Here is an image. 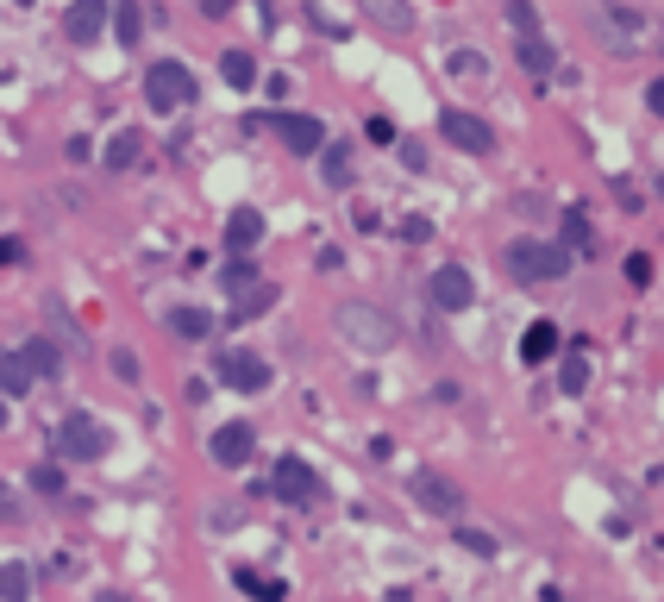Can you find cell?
<instances>
[{"mask_svg":"<svg viewBox=\"0 0 664 602\" xmlns=\"http://www.w3.org/2000/svg\"><path fill=\"white\" fill-rule=\"evenodd\" d=\"M627 283H639V289L652 283V258H646V251H633V258H627Z\"/></svg>","mask_w":664,"mask_h":602,"instance_id":"34","label":"cell"},{"mask_svg":"<svg viewBox=\"0 0 664 602\" xmlns=\"http://www.w3.org/2000/svg\"><path fill=\"white\" fill-rule=\"evenodd\" d=\"M332 327L351 352H395V320L376 308V301H339V314H332Z\"/></svg>","mask_w":664,"mask_h":602,"instance_id":"1","label":"cell"},{"mask_svg":"<svg viewBox=\"0 0 664 602\" xmlns=\"http://www.w3.org/2000/svg\"><path fill=\"white\" fill-rule=\"evenodd\" d=\"M19 515H26V508H19V496H13V490H7V483H0V521H7V527H13V521H19Z\"/></svg>","mask_w":664,"mask_h":602,"instance_id":"37","label":"cell"},{"mask_svg":"<svg viewBox=\"0 0 664 602\" xmlns=\"http://www.w3.org/2000/svg\"><path fill=\"white\" fill-rule=\"evenodd\" d=\"M0 602H32V571L19 565V559L0 565Z\"/></svg>","mask_w":664,"mask_h":602,"instance_id":"21","label":"cell"},{"mask_svg":"<svg viewBox=\"0 0 664 602\" xmlns=\"http://www.w3.org/2000/svg\"><path fill=\"white\" fill-rule=\"evenodd\" d=\"M0 427H7V402H0Z\"/></svg>","mask_w":664,"mask_h":602,"instance_id":"42","label":"cell"},{"mask_svg":"<svg viewBox=\"0 0 664 602\" xmlns=\"http://www.w3.org/2000/svg\"><path fill=\"white\" fill-rule=\"evenodd\" d=\"M26 389H32L26 352H0V396H26Z\"/></svg>","mask_w":664,"mask_h":602,"instance_id":"19","label":"cell"},{"mask_svg":"<svg viewBox=\"0 0 664 602\" xmlns=\"http://www.w3.org/2000/svg\"><path fill=\"white\" fill-rule=\"evenodd\" d=\"M226 289H232V295L257 289V264H251V258H232V264H226Z\"/></svg>","mask_w":664,"mask_h":602,"instance_id":"30","label":"cell"},{"mask_svg":"<svg viewBox=\"0 0 664 602\" xmlns=\"http://www.w3.org/2000/svg\"><path fill=\"white\" fill-rule=\"evenodd\" d=\"M508 270L520 283H558L564 270H571V251L552 245V239H514L508 245Z\"/></svg>","mask_w":664,"mask_h":602,"instance_id":"3","label":"cell"},{"mask_svg":"<svg viewBox=\"0 0 664 602\" xmlns=\"http://www.w3.org/2000/svg\"><path fill=\"white\" fill-rule=\"evenodd\" d=\"M589 26L602 32V44H608L614 57H633L639 44L658 32L646 13H639V7H621V0H596V7H589Z\"/></svg>","mask_w":664,"mask_h":602,"instance_id":"2","label":"cell"},{"mask_svg":"<svg viewBox=\"0 0 664 602\" xmlns=\"http://www.w3.org/2000/svg\"><path fill=\"white\" fill-rule=\"evenodd\" d=\"M19 352H26L32 377H57V370H63V358H57V345H51V339H32V345H19Z\"/></svg>","mask_w":664,"mask_h":602,"instance_id":"26","label":"cell"},{"mask_svg":"<svg viewBox=\"0 0 664 602\" xmlns=\"http://www.w3.org/2000/svg\"><path fill=\"white\" fill-rule=\"evenodd\" d=\"M138 151H145V138H138V132H120V138L107 145V170H132Z\"/></svg>","mask_w":664,"mask_h":602,"instance_id":"28","label":"cell"},{"mask_svg":"<svg viewBox=\"0 0 664 602\" xmlns=\"http://www.w3.org/2000/svg\"><path fill=\"white\" fill-rule=\"evenodd\" d=\"M170 333H182V339H207V333H213V314H207V308H176V314H170Z\"/></svg>","mask_w":664,"mask_h":602,"instance_id":"24","label":"cell"},{"mask_svg":"<svg viewBox=\"0 0 664 602\" xmlns=\"http://www.w3.org/2000/svg\"><path fill=\"white\" fill-rule=\"evenodd\" d=\"M239 590H251L257 602H282V596H289V590L276 584V577H257V571H239Z\"/></svg>","mask_w":664,"mask_h":602,"instance_id":"29","label":"cell"},{"mask_svg":"<svg viewBox=\"0 0 664 602\" xmlns=\"http://www.w3.org/2000/svg\"><path fill=\"white\" fill-rule=\"evenodd\" d=\"M207 452H213V465H226V471L251 465V452H257V433H251V421H226V427H213Z\"/></svg>","mask_w":664,"mask_h":602,"instance_id":"9","label":"cell"},{"mask_svg":"<svg viewBox=\"0 0 664 602\" xmlns=\"http://www.w3.org/2000/svg\"><path fill=\"white\" fill-rule=\"evenodd\" d=\"M145 101H151L157 113H182L188 101H195V76H188V63H176V57L151 63V69H145Z\"/></svg>","mask_w":664,"mask_h":602,"instance_id":"4","label":"cell"},{"mask_svg":"<svg viewBox=\"0 0 664 602\" xmlns=\"http://www.w3.org/2000/svg\"><path fill=\"white\" fill-rule=\"evenodd\" d=\"M57 452H63V458H76V465H94V458H107V452H113V433L94 421V414H63V427H57Z\"/></svg>","mask_w":664,"mask_h":602,"instance_id":"5","label":"cell"},{"mask_svg":"<svg viewBox=\"0 0 664 602\" xmlns=\"http://www.w3.org/2000/svg\"><path fill=\"white\" fill-rule=\"evenodd\" d=\"M508 19H514V32H520V38H539V13H533V0H508Z\"/></svg>","mask_w":664,"mask_h":602,"instance_id":"31","label":"cell"},{"mask_svg":"<svg viewBox=\"0 0 664 602\" xmlns=\"http://www.w3.org/2000/svg\"><path fill=\"white\" fill-rule=\"evenodd\" d=\"M520 63H527L533 76H552V69H558V51H552L545 38H520Z\"/></svg>","mask_w":664,"mask_h":602,"instance_id":"25","label":"cell"},{"mask_svg":"<svg viewBox=\"0 0 664 602\" xmlns=\"http://www.w3.org/2000/svg\"><path fill=\"white\" fill-rule=\"evenodd\" d=\"M113 38L138 51V38H145V13H138V0H113Z\"/></svg>","mask_w":664,"mask_h":602,"instance_id":"18","label":"cell"},{"mask_svg":"<svg viewBox=\"0 0 664 602\" xmlns=\"http://www.w3.org/2000/svg\"><path fill=\"white\" fill-rule=\"evenodd\" d=\"M226 245H232V258H251V251L264 245V214H257V207H232L226 214Z\"/></svg>","mask_w":664,"mask_h":602,"instance_id":"13","label":"cell"},{"mask_svg":"<svg viewBox=\"0 0 664 602\" xmlns=\"http://www.w3.org/2000/svg\"><path fill=\"white\" fill-rule=\"evenodd\" d=\"M19 258H26V245H19V239H0V270L19 264Z\"/></svg>","mask_w":664,"mask_h":602,"instance_id":"39","label":"cell"},{"mask_svg":"<svg viewBox=\"0 0 664 602\" xmlns=\"http://www.w3.org/2000/svg\"><path fill=\"white\" fill-rule=\"evenodd\" d=\"M113 377H120V383H138V358H132V352H113Z\"/></svg>","mask_w":664,"mask_h":602,"instance_id":"36","label":"cell"},{"mask_svg":"<svg viewBox=\"0 0 664 602\" xmlns=\"http://www.w3.org/2000/svg\"><path fill=\"white\" fill-rule=\"evenodd\" d=\"M32 490H38V496H63V471H57V465H38V471H32Z\"/></svg>","mask_w":664,"mask_h":602,"instance_id":"33","label":"cell"},{"mask_svg":"<svg viewBox=\"0 0 664 602\" xmlns=\"http://www.w3.org/2000/svg\"><path fill=\"white\" fill-rule=\"evenodd\" d=\"M220 383L245 389V396H257V389H270V364L257 352H220Z\"/></svg>","mask_w":664,"mask_h":602,"instance_id":"11","label":"cell"},{"mask_svg":"<svg viewBox=\"0 0 664 602\" xmlns=\"http://www.w3.org/2000/svg\"><path fill=\"white\" fill-rule=\"evenodd\" d=\"M401 239H414V245H426V239H433V220H420V214H414V220H401Z\"/></svg>","mask_w":664,"mask_h":602,"instance_id":"35","label":"cell"},{"mask_svg":"<svg viewBox=\"0 0 664 602\" xmlns=\"http://www.w3.org/2000/svg\"><path fill=\"white\" fill-rule=\"evenodd\" d=\"M439 138H445V145H458V151H470V157H489L495 151L489 120H477V113H464V107H445L439 113Z\"/></svg>","mask_w":664,"mask_h":602,"instance_id":"7","label":"cell"},{"mask_svg":"<svg viewBox=\"0 0 664 602\" xmlns=\"http://www.w3.org/2000/svg\"><path fill=\"white\" fill-rule=\"evenodd\" d=\"M270 301H276V289H270V283H257V289H245L239 301H232V320H257V314H270Z\"/></svg>","mask_w":664,"mask_h":602,"instance_id":"27","label":"cell"},{"mask_svg":"<svg viewBox=\"0 0 664 602\" xmlns=\"http://www.w3.org/2000/svg\"><path fill=\"white\" fill-rule=\"evenodd\" d=\"M589 345H577V352H564V364H558V389H564V396H583V389H589Z\"/></svg>","mask_w":664,"mask_h":602,"instance_id":"20","label":"cell"},{"mask_svg":"<svg viewBox=\"0 0 664 602\" xmlns=\"http://www.w3.org/2000/svg\"><path fill=\"white\" fill-rule=\"evenodd\" d=\"M220 76H226L232 88H251V82H257V57H251V51H226V57H220Z\"/></svg>","mask_w":664,"mask_h":602,"instance_id":"23","label":"cell"},{"mask_svg":"<svg viewBox=\"0 0 664 602\" xmlns=\"http://www.w3.org/2000/svg\"><path fill=\"white\" fill-rule=\"evenodd\" d=\"M414 502L426 508V515H445V521H452L458 508H464V490H458L452 477H439V471H420V477H414Z\"/></svg>","mask_w":664,"mask_h":602,"instance_id":"10","label":"cell"},{"mask_svg":"<svg viewBox=\"0 0 664 602\" xmlns=\"http://www.w3.org/2000/svg\"><path fill=\"white\" fill-rule=\"evenodd\" d=\"M364 19H370V26H383V32H414V7H408V0H364Z\"/></svg>","mask_w":664,"mask_h":602,"instance_id":"15","label":"cell"},{"mask_svg":"<svg viewBox=\"0 0 664 602\" xmlns=\"http://www.w3.org/2000/svg\"><path fill=\"white\" fill-rule=\"evenodd\" d=\"M401 164H408V170H426V151L414 145V138H401Z\"/></svg>","mask_w":664,"mask_h":602,"instance_id":"38","label":"cell"},{"mask_svg":"<svg viewBox=\"0 0 664 602\" xmlns=\"http://www.w3.org/2000/svg\"><path fill=\"white\" fill-rule=\"evenodd\" d=\"M458 546L477 552V559H495V534H483V527H458Z\"/></svg>","mask_w":664,"mask_h":602,"instance_id":"32","label":"cell"},{"mask_svg":"<svg viewBox=\"0 0 664 602\" xmlns=\"http://www.w3.org/2000/svg\"><path fill=\"white\" fill-rule=\"evenodd\" d=\"M270 490H276V502H289V508H314L320 502V477H314V465L307 458H276V477H270Z\"/></svg>","mask_w":664,"mask_h":602,"instance_id":"6","label":"cell"},{"mask_svg":"<svg viewBox=\"0 0 664 602\" xmlns=\"http://www.w3.org/2000/svg\"><path fill=\"white\" fill-rule=\"evenodd\" d=\"M426 295H433V308L464 314L470 301H477V283H470V270H464V264H439V270H433V283H426Z\"/></svg>","mask_w":664,"mask_h":602,"instance_id":"8","label":"cell"},{"mask_svg":"<svg viewBox=\"0 0 664 602\" xmlns=\"http://www.w3.org/2000/svg\"><path fill=\"white\" fill-rule=\"evenodd\" d=\"M646 107H652V113H658V120H664V76H658V82L646 88Z\"/></svg>","mask_w":664,"mask_h":602,"instance_id":"41","label":"cell"},{"mask_svg":"<svg viewBox=\"0 0 664 602\" xmlns=\"http://www.w3.org/2000/svg\"><path fill=\"white\" fill-rule=\"evenodd\" d=\"M276 138H282L295 157H314V151L326 145V126L314 120V113H276Z\"/></svg>","mask_w":664,"mask_h":602,"instance_id":"12","label":"cell"},{"mask_svg":"<svg viewBox=\"0 0 664 602\" xmlns=\"http://www.w3.org/2000/svg\"><path fill=\"white\" fill-rule=\"evenodd\" d=\"M520 358H527V364L558 358V327H552V320H533V327L520 333Z\"/></svg>","mask_w":664,"mask_h":602,"instance_id":"17","label":"cell"},{"mask_svg":"<svg viewBox=\"0 0 664 602\" xmlns=\"http://www.w3.org/2000/svg\"><path fill=\"white\" fill-rule=\"evenodd\" d=\"M232 7H239V0H201V13H207V19H226Z\"/></svg>","mask_w":664,"mask_h":602,"instance_id":"40","label":"cell"},{"mask_svg":"<svg viewBox=\"0 0 664 602\" xmlns=\"http://www.w3.org/2000/svg\"><path fill=\"white\" fill-rule=\"evenodd\" d=\"M558 245L571 251V264H577V258H596V226H589L583 207H571V214H564V239H558Z\"/></svg>","mask_w":664,"mask_h":602,"instance_id":"16","label":"cell"},{"mask_svg":"<svg viewBox=\"0 0 664 602\" xmlns=\"http://www.w3.org/2000/svg\"><path fill=\"white\" fill-rule=\"evenodd\" d=\"M19 7H38V0H19Z\"/></svg>","mask_w":664,"mask_h":602,"instance_id":"43","label":"cell"},{"mask_svg":"<svg viewBox=\"0 0 664 602\" xmlns=\"http://www.w3.org/2000/svg\"><path fill=\"white\" fill-rule=\"evenodd\" d=\"M320 176L332 189H345L351 182V145H320Z\"/></svg>","mask_w":664,"mask_h":602,"instance_id":"22","label":"cell"},{"mask_svg":"<svg viewBox=\"0 0 664 602\" xmlns=\"http://www.w3.org/2000/svg\"><path fill=\"white\" fill-rule=\"evenodd\" d=\"M107 7H113V0H76V7L63 13V32H69V44H94V38H101V26H107Z\"/></svg>","mask_w":664,"mask_h":602,"instance_id":"14","label":"cell"},{"mask_svg":"<svg viewBox=\"0 0 664 602\" xmlns=\"http://www.w3.org/2000/svg\"><path fill=\"white\" fill-rule=\"evenodd\" d=\"M658 195H664V176H658Z\"/></svg>","mask_w":664,"mask_h":602,"instance_id":"44","label":"cell"}]
</instances>
